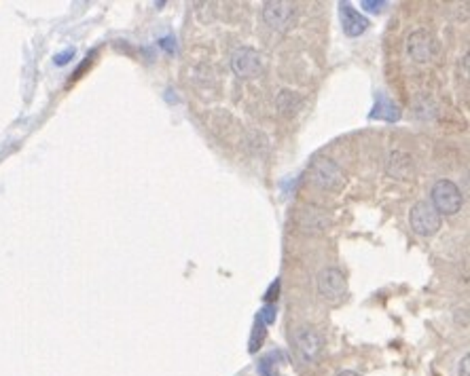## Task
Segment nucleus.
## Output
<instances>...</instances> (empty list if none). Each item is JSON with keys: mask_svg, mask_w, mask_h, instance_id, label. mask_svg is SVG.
<instances>
[{"mask_svg": "<svg viewBox=\"0 0 470 376\" xmlns=\"http://www.w3.org/2000/svg\"><path fill=\"white\" fill-rule=\"evenodd\" d=\"M309 180L316 184L322 191H339L346 184V176L333 158L318 156L311 161L309 165Z\"/></svg>", "mask_w": 470, "mask_h": 376, "instance_id": "obj_1", "label": "nucleus"}, {"mask_svg": "<svg viewBox=\"0 0 470 376\" xmlns=\"http://www.w3.org/2000/svg\"><path fill=\"white\" fill-rule=\"evenodd\" d=\"M258 321H260L263 326H271L273 321H276V305H265L263 309H260Z\"/></svg>", "mask_w": 470, "mask_h": 376, "instance_id": "obj_15", "label": "nucleus"}, {"mask_svg": "<svg viewBox=\"0 0 470 376\" xmlns=\"http://www.w3.org/2000/svg\"><path fill=\"white\" fill-rule=\"evenodd\" d=\"M297 353L305 364L316 362L322 353V338L318 332H313L311 328H301L295 336Z\"/></svg>", "mask_w": 470, "mask_h": 376, "instance_id": "obj_8", "label": "nucleus"}, {"mask_svg": "<svg viewBox=\"0 0 470 376\" xmlns=\"http://www.w3.org/2000/svg\"><path fill=\"white\" fill-rule=\"evenodd\" d=\"M263 17L269 28L278 32H286L297 19V7L293 3H282V0H278V3H265Z\"/></svg>", "mask_w": 470, "mask_h": 376, "instance_id": "obj_4", "label": "nucleus"}, {"mask_svg": "<svg viewBox=\"0 0 470 376\" xmlns=\"http://www.w3.org/2000/svg\"><path fill=\"white\" fill-rule=\"evenodd\" d=\"M460 374L468 376V355H464V360H462V368H460Z\"/></svg>", "mask_w": 470, "mask_h": 376, "instance_id": "obj_21", "label": "nucleus"}, {"mask_svg": "<svg viewBox=\"0 0 470 376\" xmlns=\"http://www.w3.org/2000/svg\"><path fill=\"white\" fill-rule=\"evenodd\" d=\"M263 338H265V326L260 324V321L256 319V330H254V334H252V340H250V351L254 353L256 349H258V344L263 342Z\"/></svg>", "mask_w": 470, "mask_h": 376, "instance_id": "obj_16", "label": "nucleus"}, {"mask_svg": "<svg viewBox=\"0 0 470 376\" xmlns=\"http://www.w3.org/2000/svg\"><path fill=\"white\" fill-rule=\"evenodd\" d=\"M339 376H360V374L358 372H352V370H346V372H342Z\"/></svg>", "mask_w": 470, "mask_h": 376, "instance_id": "obj_22", "label": "nucleus"}, {"mask_svg": "<svg viewBox=\"0 0 470 376\" xmlns=\"http://www.w3.org/2000/svg\"><path fill=\"white\" fill-rule=\"evenodd\" d=\"M318 290L328 301H342L348 292L346 275L339 271V268H324V271L318 275Z\"/></svg>", "mask_w": 470, "mask_h": 376, "instance_id": "obj_7", "label": "nucleus"}, {"mask_svg": "<svg viewBox=\"0 0 470 376\" xmlns=\"http://www.w3.org/2000/svg\"><path fill=\"white\" fill-rule=\"evenodd\" d=\"M388 174L399 180H407L413 174V158L405 152H392L388 158Z\"/></svg>", "mask_w": 470, "mask_h": 376, "instance_id": "obj_10", "label": "nucleus"}, {"mask_svg": "<svg viewBox=\"0 0 470 376\" xmlns=\"http://www.w3.org/2000/svg\"><path fill=\"white\" fill-rule=\"evenodd\" d=\"M462 193L460 188L451 182V180H438L432 188V205L434 209L440 213H445V216H454L462 209Z\"/></svg>", "mask_w": 470, "mask_h": 376, "instance_id": "obj_2", "label": "nucleus"}, {"mask_svg": "<svg viewBox=\"0 0 470 376\" xmlns=\"http://www.w3.org/2000/svg\"><path fill=\"white\" fill-rule=\"evenodd\" d=\"M70 58H74V49H68L66 53H60V56L56 58V64H58V66H64V64L70 62Z\"/></svg>", "mask_w": 470, "mask_h": 376, "instance_id": "obj_17", "label": "nucleus"}, {"mask_svg": "<svg viewBox=\"0 0 470 376\" xmlns=\"http://www.w3.org/2000/svg\"><path fill=\"white\" fill-rule=\"evenodd\" d=\"M278 106H280V110L284 115H293L299 106H301V97L291 93V91H282L280 97H278Z\"/></svg>", "mask_w": 470, "mask_h": 376, "instance_id": "obj_13", "label": "nucleus"}, {"mask_svg": "<svg viewBox=\"0 0 470 376\" xmlns=\"http://www.w3.org/2000/svg\"><path fill=\"white\" fill-rule=\"evenodd\" d=\"M231 68L238 76L244 78H254L263 72V58H260V53L250 49V47H242L233 53L231 58Z\"/></svg>", "mask_w": 470, "mask_h": 376, "instance_id": "obj_5", "label": "nucleus"}, {"mask_svg": "<svg viewBox=\"0 0 470 376\" xmlns=\"http://www.w3.org/2000/svg\"><path fill=\"white\" fill-rule=\"evenodd\" d=\"M371 117L392 123V121H399L401 119V110H399L396 104L388 102L385 97H379L377 104H375V108H373V113H371Z\"/></svg>", "mask_w": 470, "mask_h": 376, "instance_id": "obj_12", "label": "nucleus"}, {"mask_svg": "<svg viewBox=\"0 0 470 376\" xmlns=\"http://www.w3.org/2000/svg\"><path fill=\"white\" fill-rule=\"evenodd\" d=\"M276 357H278V353H271V355H267V357L260 360L258 372L263 374V376H280L278 370H276Z\"/></svg>", "mask_w": 470, "mask_h": 376, "instance_id": "obj_14", "label": "nucleus"}, {"mask_svg": "<svg viewBox=\"0 0 470 376\" xmlns=\"http://www.w3.org/2000/svg\"><path fill=\"white\" fill-rule=\"evenodd\" d=\"M409 220H411V228L422 237H432L440 228V213L428 201H417L411 207Z\"/></svg>", "mask_w": 470, "mask_h": 376, "instance_id": "obj_3", "label": "nucleus"}, {"mask_svg": "<svg viewBox=\"0 0 470 376\" xmlns=\"http://www.w3.org/2000/svg\"><path fill=\"white\" fill-rule=\"evenodd\" d=\"M174 43H176L174 38H161V43H159V45H161L164 49H168V51H174V47H176Z\"/></svg>", "mask_w": 470, "mask_h": 376, "instance_id": "obj_19", "label": "nucleus"}, {"mask_svg": "<svg viewBox=\"0 0 470 376\" xmlns=\"http://www.w3.org/2000/svg\"><path fill=\"white\" fill-rule=\"evenodd\" d=\"M278 287H280V281H276V283L269 287V292H267V301H273V294H278Z\"/></svg>", "mask_w": 470, "mask_h": 376, "instance_id": "obj_20", "label": "nucleus"}, {"mask_svg": "<svg viewBox=\"0 0 470 376\" xmlns=\"http://www.w3.org/2000/svg\"><path fill=\"white\" fill-rule=\"evenodd\" d=\"M407 49H409V56L415 62L426 64V62L434 60L436 51H438V43L428 30H415L407 40Z\"/></svg>", "mask_w": 470, "mask_h": 376, "instance_id": "obj_6", "label": "nucleus"}, {"mask_svg": "<svg viewBox=\"0 0 470 376\" xmlns=\"http://www.w3.org/2000/svg\"><path fill=\"white\" fill-rule=\"evenodd\" d=\"M362 7H364V9H369V11H373V13H377V11H381V7H385V3H371V0H364Z\"/></svg>", "mask_w": 470, "mask_h": 376, "instance_id": "obj_18", "label": "nucleus"}, {"mask_svg": "<svg viewBox=\"0 0 470 376\" xmlns=\"http://www.w3.org/2000/svg\"><path fill=\"white\" fill-rule=\"evenodd\" d=\"M301 211V218L299 224L305 231H324L328 226V218L324 213H320L318 209H299Z\"/></svg>", "mask_w": 470, "mask_h": 376, "instance_id": "obj_11", "label": "nucleus"}, {"mask_svg": "<svg viewBox=\"0 0 470 376\" xmlns=\"http://www.w3.org/2000/svg\"><path fill=\"white\" fill-rule=\"evenodd\" d=\"M342 23H344V32L348 34V36H360L364 30L369 28V21H367V17H362L352 5H342Z\"/></svg>", "mask_w": 470, "mask_h": 376, "instance_id": "obj_9", "label": "nucleus"}]
</instances>
